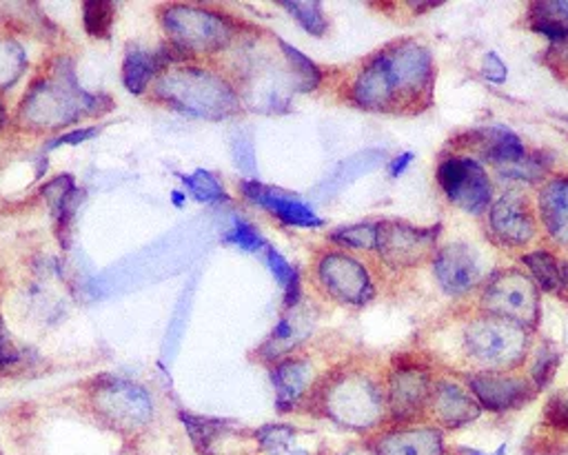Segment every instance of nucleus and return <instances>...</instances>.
<instances>
[{"label": "nucleus", "instance_id": "1", "mask_svg": "<svg viewBox=\"0 0 568 455\" xmlns=\"http://www.w3.org/2000/svg\"><path fill=\"white\" fill-rule=\"evenodd\" d=\"M102 110H105L102 96L85 93L67 65L56 78L31 87L21 108V116L34 127H61L87 114H100Z\"/></svg>", "mask_w": 568, "mask_h": 455}, {"label": "nucleus", "instance_id": "2", "mask_svg": "<svg viewBox=\"0 0 568 455\" xmlns=\"http://www.w3.org/2000/svg\"><path fill=\"white\" fill-rule=\"evenodd\" d=\"M529 344L527 327L491 314L476 318L464 329V349L487 371L504 374L506 369L520 367L529 353Z\"/></svg>", "mask_w": 568, "mask_h": 455}, {"label": "nucleus", "instance_id": "3", "mask_svg": "<svg viewBox=\"0 0 568 455\" xmlns=\"http://www.w3.org/2000/svg\"><path fill=\"white\" fill-rule=\"evenodd\" d=\"M159 96L176 110L200 118H227L238 98L223 78L202 69H178L159 80Z\"/></svg>", "mask_w": 568, "mask_h": 455}, {"label": "nucleus", "instance_id": "4", "mask_svg": "<svg viewBox=\"0 0 568 455\" xmlns=\"http://www.w3.org/2000/svg\"><path fill=\"white\" fill-rule=\"evenodd\" d=\"M323 404L327 416L336 422L351 429H371L384 418L387 397L371 378L349 374L327 387Z\"/></svg>", "mask_w": 568, "mask_h": 455}, {"label": "nucleus", "instance_id": "5", "mask_svg": "<svg viewBox=\"0 0 568 455\" xmlns=\"http://www.w3.org/2000/svg\"><path fill=\"white\" fill-rule=\"evenodd\" d=\"M165 29L174 38V45L182 52H216L227 47L233 36L231 21L223 14L176 5L163 14Z\"/></svg>", "mask_w": 568, "mask_h": 455}, {"label": "nucleus", "instance_id": "6", "mask_svg": "<svg viewBox=\"0 0 568 455\" xmlns=\"http://www.w3.org/2000/svg\"><path fill=\"white\" fill-rule=\"evenodd\" d=\"M482 305L487 314L513 320L529 329L538 323L540 314L538 285L531 276L522 271L504 269L487 282L482 293Z\"/></svg>", "mask_w": 568, "mask_h": 455}, {"label": "nucleus", "instance_id": "7", "mask_svg": "<svg viewBox=\"0 0 568 455\" xmlns=\"http://www.w3.org/2000/svg\"><path fill=\"white\" fill-rule=\"evenodd\" d=\"M438 185L462 212L480 216L493 205V182L471 156H446L438 165Z\"/></svg>", "mask_w": 568, "mask_h": 455}, {"label": "nucleus", "instance_id": "8", "mask_svg": "<svg viewBox=\"0 0 568 455\" xmlns=\"http://www.w3.org/2000/svg\"><path fill=\"white\" fill-rule=\"evenodd\" d=\"M438 236H440V225L413 227L408 223L387 220V223H378L376 251L391 267L397 269L416 267L433 254Z\"/></svg>", "mask_w": 568, "mask_h": 455}, {"label": "nucleus", "instance_id": "9", "mask_svg": "<svg viewBox=\"0 0 568 455\" xmlns=\"http://www.w3.org/2000/svg\"><path fill=\"white\" fill-rule=\"evenodd\" d=\"M318 278L323 287L344 305L363 307L376 295L367 267L349 254H340V251H331L320 258Z\"/></svg>", "mask_w": 568, "mask_h": 455}, {"label": "nucleus", "instance_id": "10", "mask_svg": "<svg viewBox=\"0 0 568 455\" xmlns=\"http://www.w3.org/2000/svg\"><path fill=\"white\" fill-rule=\"evenodd\" d=\"M489 229L495 242L506 247H525L535 238L533 205L522 189L504 191L489 212Z\"/></svg>", "mask_w": 568, "mask_h": 455}, {"label": "nucleus", "instance_id": "11", "mask_svg": "<svg viewBox=\"0 0 568 455\" xmlns=\"http://www.w3.org/2000/svg\"><path fill=\"white\" fill-rule=\"evenodd\" d=\"M431 374L420 365H395L389 376L387 407L395 420H416L425 414L433 393Z\"/></svg>", "mask_w": 568, "mask_h": 455}, {"label": "nucleus", "instance_id": "12", "mask_svg": "<svg viewBox=\"0 0 568 455\" xmlns=\"http://www.w3.org/2000/svg\"><path fill=\"white\" fill-rule=\"evenodd\" d=\"M464 380H467V387L471 395L478 400L480 407L493 414L522 409L525 404H529L538 393L533 382L497 371L469 374L464 376Z\"/></svg>", "mask_w": 568, "mask_h": 455}, {"label": "nucleus", "instance_id": "13", "mask_svg": "<svg viewBox=\"0 0 568 455\" xmlns=\"http://www.w3.org/2000/svg\"><path fill=\"white\" fill-rule=\"evenodd\" d=\"M351 98L357 108L369 112L389 114L400 110V96L384 49L357 72L351 87Z\"/></svg>", "mask_w": 568, "mask_h": 455}, {"label": "nucleus", "instance_id": "14", "mask_svg": "<svg viewBox=\"0 0 568 455\" xmlns=\"http://www.w3.org/2000/svg\"><path fill=\"white\" fill-rule=\"evenodd\" d=\"M433 274L442 291L464 295L482 280V261L478 251L467 242H449L433 258Z\"/></svg>", "mask_w": 568, "mask_h": 455}, {"label": "nucleus", "instance_id": "15", "mask_svg": "<svg viewBox=\"0 0 568 455\" xmlns=\"http://www.w3.org/2000/svg\"><path fill=\"white\" fill-rule=\"evenodd\" d=\"M242 193L247 200L255 202L257 207L263 210H269L276 218H280L285 225H291V227H304V229H316V227H323V218L306 205V202L293 198L291 193H285V191H278L274 187H267V185H261L255 180H244L240 185Z\"/></svg>", "mask_w": 568, "mask_h": 455}, {"label": "nucleus", "instance_id": "16", "mask_svg": "<svg viewBox=\"0 0 568 455\" xmlns=\"http://www.w3.org/2000/svg\"><path fill=\"white\" fill-rule=\"evenodd\" d=\"M100 412L125 425H140L151 416L149 395L131 382H112L96 393Z\"/></svg>", "mask_w": 568, "mask_h": 455}, {"label": "nucleus", "instance_id": "17", "mask_svg": "<svg viewBox=\"0 0 568 455\" xmlns=\"http://www.w3.org/2000/svg\"><path fill=\"white\" fill-rule=\"evenodd\" d=\"M431 407H433L436 418L449 429L469 425V422L478 420L480 414H482V407L478 404V400L471 395V391L462 389L453 380H438L433 384Z\"/></svg>", "mask_w": 568, "mask_h": 455}, {"label": "nucleus", "instance_id": "18", "mask_svg": "<svg viewBox=\"0 0 568 455\" xmlns=\"http://www.w3.org/2000/svg\"><path fill=\"white\" fill-rule=\"evenodd\" d=\"M462 138H467L476 151H480L487 161H491L500 167L518 165L527 159V147H525L522 138L502 125L482 127L478 131L464 134Z\"/></svg>", "mask_w": 568, "mask_h": 455}, {"label": "nucleus", "instance_id": "19", "mask_svg": "<svg viewBox=\"0 0 568 455\" xmlns=\"http://www.w3.org/2000/svg\"><path fill=\"white\" fill-rule=\"evenodd\" d=\"M376 455H444V438L431 427L389 431L378 438Z\"/></svg>", "mask_w": 568, "mask_h": 455}, {"label": "nucleus", "instance_id": "20", "mask_svg": "<svg viewBox=\"0 0 568 455\" xmlns=\"http://www.w3.org/2000/svg\"><path fill=\"white\" fill-rule=\"evenodd\" d=\"M538 210L546 233L557 244H568V176L551 178L540 189Z\"/></svg>", "mask_w": 568, "mask_h": 455}, {"label": "nucleus", "instance_id": "21", "mask_svg": "<svg viewBox=\"0 0 568 455\" xmlns=\"http://www.w3.org/2000/svg\"><path fill=\"white\" fill-rule=\"evenodd\" d=\"M531 29L542 34L555 54L568 59V0L533 3L529 10Z\"/></svg>", "mask_w": 568, "mask_h": 455}, {"label": "nucleus", "instance_id": "22", "mask_svg": "<svg viewBox=\"0 0 568 455\" xmlns=\"http://www.w3.org/2000/svg\"><path fill=\"white\" fill-rule=\"evenodd\" d=\"M314 367L306 361H285L272 371V382L276 389L278 409L289 412L304 397L314 382Z\"/></svg>", "mask_w": 568, "mask_h": 455}, {"label": "nucleus", "instance_id": "23", "mask_svg": "<svg viewBox=\"0 0 568 455\" xmlns=\"http://www.w3.org/2000/svg\"><path fill=\"white\" fill-rule=\"evenodd\" d=\"M525 265L531 271L533 282L555 295H568V263L559 261L551 251H533L527 254Z\"/></svg>", "mask_w": 568, "mask_h": 455}, {"label": "nucleus", "instance_id": "24", "mask_svg": "<svg viewBox=\"0 0 568 455\" xmlns=\"http://www.w3.org/2000/svg\"><path fill=\"white\" fill-rule=\"evenodd\" d=\"M182 422H185V427H187V431L191 435L193 446L202 455H214L216 442L231 427L229 422L218 420V418H202V416H191V414H182Z\"/></svg>", "mask_w": 568, "mask_h": 455}, {"label": "nucleus", "instance_id": "25", "mask_svg": "<svg viewBox=\"0 0 568 455\" xmlns=\"http://www.w3.org/2000/svg\"><path fill=\"white\" fill-rule=\"evenodd\" d=\"M308 331H312V325H308L302 316H289L285 318L276 329L274 333L269 336L267 344H265V356L267 358H278L282 356L285 351L293 349L298 342H302Z\"/></svg>", "mask_w": 568, "mask_h": 455}, {"label": "nucleus", "instance_id": "26", "mask_svg": "<svg viewBox=\"0 0 568 455\" xmlns=\"http://www.w3.org/2000/svg\"><path fill=\"white\" fill-rule=\"evenodd\" d=\"M156 72H159L156 56L134 49V52L127 54L125 65H123V83L134 96H140Z\"/></svg>", "mask_w": 568, "mask_h": 455}, {"label": "nucleus", "instance_id": "27", "mask_svg": "<svg viewBox=\"0 0 568 455\" xmlns=\"http://www.w3.org/2000/svg\"><path fill=\"white\" fill-rule=\"evenodd\" d=\"M384 159H387V154H384L382 149L359 151L357 156L344 161V163L336 169V174H333V178H331L333 189H340L342 185H349V182H353V180H357V178H363V176L369 174V172H376V169L384 163Z\"/></svg>", "mask_w": 568, "mask_h": 455}, {"label": "nucleus", "instance_id": "28", "mask_svg": "<svg viewBox=\"0 0 568 455\" xmlns=\"http://www.w3.org/2000/svg\"><path fill=\"white\" fill-rule=\"evenodd\" d=\"M267 256V265L272 269V274L276 276V280L282 285L285 289V305L291 309L298 305L300 300V293H302V285H300V274L289 265V261L280 254V251H276L274 247H267L265 251Z\"/></svg>", "mask_w": 568, "mask_h": 455}, {"label": "nucleus", "instance_id": "29", "mask_svg": "<svg viewBox=\"0 0 568 455\" xmlns=\"http://www.w3.org/2000/svg\"><path fill=\"white\" fill-rule=\"evenodd\" d=\"M278 45H280V52H282V54L287 56V61H289V67H291V72H293V78H295L298 89H300V91H312V89H316V87L320 85V78H323V74H320V69L316 67V63H314L312 59H308V56H304L302 52H298L295 47H291V45L285 42V40H278Z\"/></svg>", "mask_w": 568, "mask_h": 455}, {"label": "nucleus", "instance_id": "30", "mask_svg": "<svg viewBox=\"0 0 568 455\" xmlns=\"http://www.w3.org/2000/svg\"><path fill=\"white\" fill-rule=\"evenodd\" d=\"M180 180L198 202H225L229 198L220 178L206 169H195L191 176L182 174Z\"/></svg>", "mask_w": 568, "mask_h": 455}, {"label": "nucleus", "instance_id": "31", "mask_svg": "<svg viewBox=\"0 0 568 455\" xmlns=\"http://www.w3.org/2000/svg\"><path fill=\"white\" fill-rule=\"evenodd\" d=\"M295 438H298L295 429L282 425L267 427L257 433V440H261V444L269 455H306V451L295 444Z\"/></svg>", "mask_w": 568, "mask_h": 455}, {"label": "nucleus", "instance_id": "32", "mask_svg": "<svg viewBox=\"0 0 568 455\" xmlns=\"http://www.w3.org/2000/svg\"><path fill=\"white\" fill-rule=\"evenodd\" d=\"M333 242L349 247V249H376L378 244V223H355L336 229L329 236Z\"/></svg>", "mask_w": 568, "mask_h": 455}, {"label": "nucleus", "instance_id": "33", "mask_svg": "<svg viewBox=\"0 0 568 455\" xmlns=\"http://www.w3.org/2000/svg\"><path fill=\"white\" fill-rule=\"evenodd\" d=\"M116 5L108 0H89L85 3V29L93 38H108L114 25Z\"/></svg>", "mask_w": 568, "mask_h": 455}, {"label": "nucleus", "instance_id": "34", "mask_svg": "<svg viewBox=\"0 0 568 455\" xmlns=\"http://www.w3.org/2000/svg\"><path fill=\"white\" fill-rule=\"evenodd\" d=\"M27 59L23 47L12 40H0V87H12L25 72Z\"/></svg>", "mask_w": 568, "mask_h": 455}, {"label": "nucleus", "instance_id": "35", "mask_svg": "<svg viewBox=\"0 0 568 455\" xmlns=\"http://www.w3.org/2000/svg\"><path fill=\"white\" fill-rule=\"evenodd\" d=\"M282 8L304 27V31H308L312 36L327 34L329 23L325 18L320 3H291V0H287V3H282Z\"/></svg>", "mask_w": 568, "mask_h": 455}, {"label": "nucleus", "instance_id": "36", "mask_svg": "<svg viewBox=\"0 0 568 455\" xmlns=\"http://www.w3.org/2000/svg\"><path fill=\"white\" fill-rule=\"evenodd\" d=\"M557 367H559V353L553 346L540 349L535 361H533V367H531V382H533V387L538 391L544 389L553 380Z\"/></svg>", "mask_w": 568, "mask_h": 455}, {"label": "nucleus", "instance_id": "37", "mask_svg": "<svg viewBox=\"0 0 568 455\" xmlns=\"http://www.w3.org/2000/svg\"><path fill=\"white\" fill-rule=\"evenodd\" d=\"M227 242L238 244L244 251H261L265 249V238L257 233L249 223H244L242 218H236L229 233H227Z\"/></svg>", "mask_w": 568, "mask_h": 455}, {"label": "nucleus", "instance_id": "38", "mask_svg": "<svg viewBox=\"0 0 568 455\" xmlns=\"http://www.w3.org/2000/svg\"><path fill=\"white\" fill-rule=\"evenodd\" d=\"M544 418L553 427L568 431V391H561L548 400L546 409H544Z\"/></svg>", "mask_w": 568, "mask_h": 455}, {"label": "nucleus", "instance_id": "39", "mask_svg": "<svg viewBox=\"0 0 568 455\" xmlns=\"http://www.w3.org/2000/svg\"><path fill=\"white\" fill-rule=\"evenodd\" d=\"M480 74H482L484 80H489L493 85H504L506 78H508V67L495 52H487L484 59H482Z\"/></svg>", "mask_w": 568, "mask_h": 455}, {"label": "nucleus", "instance_id": "40", "mask_svg": "<svg viewBox=\"0 0 568 455\" xmlns=\"http://www.w3.org/2000/svg\"><path fill=\"white\" fill-rule=\"evenodd\" d=\"M233 161L244 174L255 172V156H253V144L249 138H236L233 140Z\"/></svg>", "mask_w": 568, "mask_h": 455}, {"label": "nucleus", "instance_id": "41", "mask_svg": "<svg viewBox=\"0 0 568 455\" xmlns=\"http://www.w3.org/2000/svg\"><path fill=\"white\" fill-rule=\"evenodd\" d=\"M98 131H100V127H89V129H76V131H70V134H63V136H59V138H54V140H49L47 147H45V151L59 149V147H63V144H78V142H85V140L93 138Z\"/></svg>", "mask_w": 568, "mask_h": 455}, {"label": "nucleus", "instance_id": "42", "mask_svg": "<svg viewBox=\"0 0 568 455\" xmlns=\"http://www.w3.org/2000/svg\"><path fill=\"white\" fill-rule=\"evenodd\" d=\"M16 361H18V353L12 349V344L8 340V333L3 329V323H0V367L12 365Z\"/></svg>", "mask_w": 568, "mask_h": 455}, {"label": "nucleus", "instance_id": "43", "mask_svg": "<svg viewBox=\"0 0 568 455\" xmlns=\"http://www.w3.org/2000/svg\"><path fill=\"white\" fill-rule=\"evenodd\" d=\"M413 159H416V156H413V151H404V154L395 156V159L389 163V176H391V178H400V176L408 169V165L413 163Z\"/></svg>", "mask_w": 568, "mask_h": 455}, {"label": "nucleus", "instance_id": "44", "mask_svg": "<svg viewBox=\"0 0 568 455\" xmlns=\"http://www.w3.org/2000/svg\"><path fill=\"white\" fill-rule=\"evenodd\" d=\"M504 451H506V444H502L495 453H480V451H474V448H467V446L459 448V453H464V455H504Z\"/></svg>", "mask_w": 568, "mask_h": 455}, {"label": "nucleus", "instance_id": "45", "mask_svg": "<svg viewBox=\"0 0 568 455\" xmlns=\"http://www.w3.org/2000/svg\"><path fill=\"white\" fill-rule=\"evenodd\" d=\"M172 200H174V205H176V207H182V202H185V193H180V191H174V193H172Z\"/></svg>", "mask_w": 568, "mask_h": 455}, {"label": "nucleus", "instance_id": "46", "mask_svg": "<svg viewBox=\"0 0 568 455\" xmlns=\"http://www.w3.org/2000/svg\"><path fill=\"white\" fill-rule=\"evenodd\" d=\"M3 123H5V108L0 103V127H3Z\"/></svg>", "mask_w": 568, "mask_h": 455}, {"label": "nucleus", "instance_id": "47", "mask_svg": "<svg viewBox=\"0 0 568 455\" xmlns=\"http://www.w3.org/2000/svg\"><path fill=\"white\" fill-rule=\"evenodd\" d=\"M346 455H371V453H367V451H351V453H346Z\"/></svg>", "mask_w": 568, "mask_h": 455}, {"label": "nucleus", "instance_id": "48", "mask_svg": "<svg viewBox=\"0 0 568 455\" xmlns=\"http://www.w3.org/2000/svg\"><path fill=\"white\" fill-rule=\"evenodd\" d=\"M561 118H564V121H566V123H568V116H561Z\"/></svg>", "mask_w": 568, "mask_h": 455}]
</instances>
